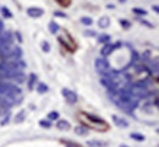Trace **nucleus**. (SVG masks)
Returning a JSON list of instances; mask_svg holds the SVG:
<instances>
[{
  "instance_id": "f257e3e1",
  "label": "nucleus",
  "mask_w": 159,
  "mask_h": 147,
  "mask_svg": "<svg viewBox=\"0 0 159 147\" xmlns=\"http://www.w3.org/2000/svg\"><path fill=\"white\" fill-rule=\"evenodd\" d=\"M108 97L118 108H120L124 113H126L129 115H132L134 110L139 105V99L131 94L130 87L122 88V90H119V91L113 92V93H108Z\"/></svg>"
},
{
  "instance_id": "f03ea898",
  "label": "nucleus",
  "mask_w": 159,
  "mask_h": 147,
  "mask_svg": "<svg viewBox=\"0 0 159 147\" xmlns=\"http://www.w3.org/2000/svg\"><path fill=\"white\" fill-rule=\"evenodd\" d=\"M77 117H79V120L82 123V126H84L86 129H93V130L99 131V132L108 131L110 129V125L104 119H102L97 115H93L91 113L79 112Z\"/></svg>"
},
{
  "instance_id": "7ed1b4c3",
  "label": "nucleus",
  "mask_w": 159,
  "mask_h": 147,
  "mask_svg": "<svg viewBox=\"0 0 159 147\" xmlns=\"http://www.w3.org/2000/svg\"><path fill=\"white\" fill-rule=\"evenodd\" d=\"M21 90L12 82H6V81H0V96L6 98L9 102H11L12 105L17 104V101L21 102Z\"/></svg>"
},
{
  "instance_id": "20e7f679",
  "label": "nucleus",
  "mask_w": 159,
  "mask_h": 147,
  "mask_svg": "<svg viewBox=\"0 0 159 147\" xmlns=\"http://www.w3.org/2000/svg\"><path fill=\"white\" fill-rule=\"evenodd\" d=\"M27 67V64L22 59L10 60V62H0V75L2 74H14V72H23Z\"/></svg>"
},
{
  "instance_id": "39448f33",
  "label": "nucleus",
  "mask_w": 159,
  "mask_h": 147,
  "mask_svg": "<svg viewBox=\"0 0 159 147\" xmlns=\"http://www.w3.org/2000/svg\"><path fill=\"white\" fill-rule=\"evenodd\" d=\"M58 41H59L60 44H61L66 50H69L70 53L76 52V49H77V44H76V42H75L74 37H72L66 30H64L62 33L58 36Z\"/></svg>"
},
{
  "instance_id": "423d86ee",
  "label": "nucleus",
  "mask_w": 159,
  "mask_h": 147,
  "mask_svg": "<svg viewBox=\"0 0 159 147\" xmlns=\"http://www.w3.org/2000/svg\"><path fill=\"white\" fill-rule=\"evenodd\" d=\"M23 52L20 47H11L6 50H4L2 53H0V62H10V60H17L22 59Z\"/></svg>"
},
{
  "instance_id": "0eeeda50",
  "label": "nucleus",
  "mask_w": 159,
  "mask_h": 147,
  "mask_svg": "<svg viewBox=\"0 0 159 147\" xmlns=\"http://www.w3.org/2000/svg\"><path fill=\"white\" fill-rule=\"evenodd\" d=\"M94 67H96L97 72L100 74L102 76H107V75H110L114 72V70L110 66V63L105 58H97L94 62Z\"/></svg>"
},
{
  "instance_id": "6e6552de",
  "label": "nucleus",
  "mask_w": 159,
  "mask_h": 147,
  "mask_svg": "<svg viewBox=\"0 0 159 147\" xmlns=\"http://www.w3.org/2000/svg\"><path fill=\"white\" fill-rule=\"evenodd\" d=\"M14 42H15L14 33H11L10 31L2 32V33L0 34V53H2L4 50L11 48Z\"/></svg>"
},
{
  "instance_id": "1a4fd4ad",
  "label": "nucleus",
  "mask_w": 159,
  "mask_h": 147,
  "mask_svg": "<svg viewBox=\"0 0 159 147\" xmlns=\"http://www.w3.org/2000/svg\"><path fill=\"white\" fill-rule=\"evenodd\" d=\"M61 94H62L64 99L66 101V103H69V104H75V103H77V101H79L77 93L74 92V91L70 90V88H62V90H61Z\"/></svg>"
},
{
  "instance_id": "9d476101",
  "label": "nucleus",
  "mask_w": 159,
  "mask_h": 147,
  "mask_svg": "<svg viewBox=\"0 0 159 147\" xmlns=\"http://www.w3.org/2000/svg\"><path fill=\"white\" fill-rule=\"evenodd\" d=\"M122 45V43L120 42H116V43H107V44H104L103 45V48H102V50H100V54H102V57L103 58H107V57H109L114 50H116L118 48H120Z\"/></svg>"
},
{
  "instance_id": "9b49d317",
  "label": "nucleus",
  "mask_w": 159,
  "mask_h": 147,
  "mask_svg": "<svg viewBox=\"0 0 159 147\" xmlns=\"http://www.w3.org/2000/svg\"><path fill=\"white\" fill-rule=\"evenodd\" d=\"M111 119H113L114 125L120 127V129H127V127L130 126V123H129L126 119H124L122 117H119V115H116V114H113V115H111Z\"/></svg>"
},
{
  "instance_id": "f8f14e48",
  "label": "nucleus",
  "mask_w": 159,
  "mask_h": 147,
  "mask_svg": "<svg viewBox=\"0 0 159 147\" xmlns=\"http://www.w3.org/2000/svg\"><path fill=\"white\" fill-rule=\"evenodd\" d=\"M27 15L32 19H38L44 15V10L42 7H37V6H31L27 9Z\"/></svg>"
},
{
  "instance_id": "ddd939ff",
  "label": "nucleus",
  "mask_w": 159,
  "mask_h": 147,
  "mask_svg": "<svg viewBox=\"0 0 159 147\" xmlns=\"http://www.w3.org/2000/svg\"><path fill=\"white\" fill-rule=\"evenodd\" d=\"M11 107H14L11 102H9L6 98H4L2 96H0V114H1V115L7 114Z\"/></svg>"
},
{
  "instance_id": "4468645a",
  "label": "nucleus",
  "mask_w": 159,
  "mask_h": 147,
  "mask_svg": "<svg viewBox=\"0 0 159 147\" xmlns=\"http://www.w3.org/2000/svg\"><path fill=\"white\" fill-rule=\"evenodd\" d=\"M57 129L60 131H69L71 129V124H70V122H67L65 119H60L57 122Z\"/></svg>"
},
{
  "instance_id": "2eb2a0df",
  "label": "nucleus",
  "mask_w": 159,
  "mask_h": 147,
  "mask_svg": "<svg viewBox=\"0 0 159 147\" xmlns=\"http://www.w3.org/2000/svg\"><path fill=\"white\" fill-rule=\"evenodd\" d=\"M110 26V17L108 16H102L99 20H98V27L102 30H105Z\"/></svg>"
},
{
  "instance_id": "dca6fc26",
  "label": "nucleus",
  "mask_w": 159,
  "mask_h": 147,
  "mask_svg": "<svg viewBox=\"0 0 159 147\" xmlns=\"http://www.w3.org/2000/svg\"><path fill=\"white\" fill-rule=\"evenodd\" d=\"M37 82V75L34 74V72H32V74H30V76H28V79H27V86H28V90L30 91H32L33 88H34V84Z\"/></svg>"
},
{
  "instance_id": "f3484780",
  "label": "nucleus",
  "mask_w": 159,
  "mask_h": 147,
  "mask_svg": "<svg viewBox=\"0 0 159 147\" xmlns=\"http://www.w3.org/2000/svg\"><path fill=\"white\" fill-rule=\"evenodd\" d=\"M87 146H89V147H107L108 146V142L99 141V140H88V141H87Z\"/></svg>"
},
{
  "instance_id": "a211bd4d",
  "label": "nucleus",
  "mask_w": 159,
  "mask_h": 147,
  "mask_svg": "<svg viewBox=\"0 0 159 147\" xmlns=\"http://www.w3.org/2000/svg\"><path fill=\"white\" fill-rule=\"evenodd\" d=\"M25 119H26V110H25V109H21L20 112L15 115L14 122H15L16 124H21V123H23V122H25Z\"/></svg>"
},
{
  "instance_id": "6ab92c4d",
  "label": "nucleus",
  "mask_w": 159,
  "mask_h": 147,
  "mask_svg": "<svg viewBox=\"0 0 159 147\" xmlns=\"http://www.w3.org/2000/svg\"><path fill=\"white\" fill-rule=\"evenodd\" d=\"M48 30H49V32H50L52 34H57L60 31L59 23H57L55 21H50L49 25H48Z\"/></svg>"
},
{
  "instance_id": "aec40b11",
  "label": "nucleus",
  "mask_w": 159,
  "mask_h": 147,
  "mask_svg": "<svg viewBox=\"0 0 159 147\" xmlns=\"http://www.w3.org/2000/svg\"><path fill=\"white\" fill-rule=\"evenodd\" d=\"M74 131H75V134L76 135H79V136H87L88 135V129H86L84 126H76L75 129H74Z\"/></svg>"
},
{
  "instance_id": "412c9836",
  "label": "nucleus",
  "mask_w": 159,
  "mask_h": 147,
  "mask_svg": "<svg viewBox=\"0 0 159 147\" xmlns=\"http://www.w3.org/2000/svg\"><path fill=\"white\" fill-rule=\"evenodd\" d=\"M97 41L100 44H107V43H109V41H111V37L109 34H107V33H102L97 37Z\"/></svg>"
},
{
  "instance_id": "4be33fe9",
  "label": "nucleus",
  "mask_w": 159,
  "mask_h": 147,
  "mask_svg": "<svg viewBox=\"0 0 159 147\" xmlns=\"http://www.w3.org/2000/svg\"><path fill=\"white\" fill-rule=\"evenodd\" d=\"M60 117L59 112H57V110H53V112H50V113H48V115H47V120H49L50 123L52 122H55V120H58Z\"/></svg>"
},
{
  "instance_id": "5701e85b",
  "label": "nucleus",
  "mask_w": 159,
  "mask_h": 147,
  "mask_svg": "<svg viewBox=\"0 0 159 147\" xmlns=\"http://www.w3.org/2000/svg\"><path fill=\"white\" fill-rule=\"evenodd\" d=\"M130 137L135 141H139V142H143L146 140V136L142 135V134H139V132H131L130 134Z\"/></svg>"
},
{
  "instance_id": "b1692460",
  "label": "nucleus",
  "mask_w": 159,
  "mask_h": 147,
  "mask_svg": "<svg viewBox=\"0 0 159 147\" xmlns=\"http://www.w3.org/2000/svg\"><path fill=\"white\" fill-rule=\"evenodd\" d=\"M60 142H61L65 147H82L80 144H77V142L69 141V140H64V139H61V140H60Z\"/></svg>"
},
{
  "instance_id": "393cba45",
  "label": "nucleus",
  "mask_w": 159,
  "mask_h": 147,
  "mask_svg": "<svg viewBox=\"0 0 159 147\" xmlns=\"http://www.w3.org/2000/svg\"><path fill=\"white\" fill-rule=\"evenodd\" d=\"M37 92L38 93H40V94H43V93H47L48 91H49V87H48V85L43 84V82H40L38 86H37Z\"/></svg>"
},
{
  "instance_id": "a878e982",
  "label": "nucleus",
  "mask_w": 159,
  "mask_h": 147,
  "mask_svg": "<svg viewBox=\"0 0 159 147\" xmlns=\"http://www.w3.org/2000/svg\"><path fill=\"white\" fill-rule=\"evenodd\" d=\"M1 14H2V16H4L5 19H11V17H12V12H11L10 9L6 7V6H2V7H1Z\"/></svg>"
},
{
  "instance_id": "bb28decb",
  "label": "nucleus",
  "mask_w": 159,
  "mask_h": 147,
  "mask_svg": "<svg viewBox=\"0 0 159 147\" xmlns=\"http://www.w3.org/2000/svg\"><path fill=\"white\" fill-rule=\"evenodd\" d=\"M132 12H134L135 15H137V16H146V15L148 14L144 9H141V7H134V9H132Z\"/></svg>"
},
{
  "instance_id": "cd10ccee",
  "label": "nucleus",
  "mask_w": 159,
  "mask_h": 147,
  "mask_svg": "<svg viewBox=\"0 0 159 147\" xmlns=\"http://www.w3.org/2000/svg\"><path fill=\"white\" fill-rule=\"evenodd\" d=\"M80 21H81L82 25H86V26H91V25H93V19H92V17H88V16H83V17H81Z\"/></svg>"
},
{
  "instance_id": "c85d7f7f",
  "label": "nucleus",
  "mask_w": 159,
  "mask_h": 147,
  "mask_svg": "<svg viewBox=\"0 0 159 147\" xmlns=\"http://www.w3.org/2000/svg\"><path fill=\"white\" fill-rule=\"evenodd\" d=\"M119 23L124 30H130V27H131V22L129 21V20H125V19H120Z\"/></svg>"
},
{
  "instance_id": "c756f323",
  "label": "nucleus",
  "mask_w": 159,
  "mask_h": 147,
  "mask_svg": "<svg viewBox=\"0 0 159 147\" xmlns=\"http://www.w3.org/2000/svg\"><path fill=\"white\" fill-rule=\"evenodd\" d=\"M40 48H42V50L44 53H49L50 52V44H49V42H47V41H43V42L40 43Z\"/></svg>"
},
{
  "instance_id": "7c9ffc66",
  "label": "nucleus",
  "mask_w": 159,
  "mask_h": 147,
  "mask_svg": "<svg viewBox=\"0 0 159 147\" xmlns=\"http://www.w3.org/2000/svg\"><path fill=\"white\" fill-rule=\"evenodd\" d=\"M39 125L42 127H44V129H50L52 127V123L49 120H47V119H42V120H39Z\"/></svg>"
},
{
  "instance_id": "2f4dec72",
  "label": "nucleus",
  "mask_w": 159,
  "mask_h": 147,
  "mask_svg": "<svg viewBox=\"0 0 159 147\" xmlns=\"http://www.w3.org/2000/svg\"><path fill=\"white\" fill-rule=\"evenodd\" d=\"M83 36H84V37H96V36H97V32L93 31V30H86V31L83 32Z\"/></svg>"
},
{
  "instance_id": "473e14b6",
  "label": "nucleus",
  "mask_w": 159,
  "mask_h": 147,
  "mask_svg": "<svg viewBox=\"0 0 159 147\" xmlns=\"http://www.w3.org/2000/svg\"><path fill=\"white\" fill-rule=\"evenodd\" d=\"M53 15H54L55 17H61V19H66V17H67V15H66L65 12H62V11H54Z\"/></svg>"
},
{
  "instance_id": "72a5a7b5",
  "label": "nucleus",
  "mask_w": 159,
  "mask_h": 147,
  "mask_svg": "<svg viewBox=\"0 0 159 147\" xmlns=\"http://www.w3.org/2000/svg\"><path fill=\"white\" fill-rule=\"evenodd\" d=\"M137 21L139 22V23H142V25H144V26H147V27H149V28H153L154 26L152 25V23H149V22L147 21V20H143V19H139Z\"/></svg>"
},
{
  "instance_id": "f704fd0d",
  "label": "nucleus",
  "mask_w": 159,
  "mask_h": 147,
  "mask_svg": "<svg viewBox=\"0 0 159 147\" xmlns=\"http://www.w3.org/2000/svg\"><path fill=\"white\" fill-rule=\"evenodd\" d=\"M58 4H59L60 6H62V7H69V6L71 5V1H64V0H59V1H58Z\"/></svg>"
},
{
  "instance_id": "c9c22d12",
  "label": "nucleus",
  "mask_w": 159,
  "mask_h": 147,
  "mask_svg": "<svg viewBox=\"0 0 159 147\" xmlns=\"http://www.w3.org/2000/svg\"><path fill=\"white\" fill-rule=\"evenodd\" d=\"M9 122H10V114L7 113V114L5 115V118H4V120H1V123H0V124L4 126V125H6V124H7Z\"/></svg>"
},
{
  "instance_id": "e433bc0d",
  "label": "nucleus",
  "mask_w": 159,
  "mask_h": 147,
  "mask_svg": "<svg viewBox=\"0 0 159 147\" xmlns=\"http://www.w3.org/2000/svg\"><path fill=\"white\" fill-rule=\"evenodd\" d=\"M14 37H16V38H17V41H19L20 43L23 42V39H22V34H21L20 31H16V32H15V34H14Z\"/></svg>"
},
{
  "instance_id": "4c0bfd02",
  "label": "nucleus",
  "mask_w": 159,
  "mask_h": 147,
  "mask_svg": "<svg viewBox=\"0 0 159 147\" xmlns=\"http://www.w3.org/2000/svg\"><path fill=\"white\" fill-rule=\"evenodd\" d=\"M4 32V22L0 20V34Z\"/></svg>"
},
{
  "instance_id": "58836bf2",
  "label": "nucleus",
  "mask_w": 159,
  "mask_h": 147,
  "mask_svg": "<svg viewBox=\"0 0 159 147\" xmlns=\"http://www.w3.org/2000/svg\"><path fill=\"white\" fill-rule=\"evenodd\" d=\"M152 9L154 10V12H157V14H158V12H159V7H158V5H153V6H152Z\"/></svg>"
},
{
  "instance_id": "ea45409f",
  "label": "nucleus",
  "mask_w": 159,
  "mask_h": 147,
  "mask_svg": "<svg viewBox=\"0 0 159 147\" xmlns=\"http://www.w3.org/2000/svg\"><path fill=\"white\" fill-rule=\"evenodd\" d=\"M119 147H130V146H127V145H120Z\"/></svg>"
},
{
  "instance_id": "a19ab883",
  "label": "nucleus",
  "mask_w": 159,
  "mask_h": 147,
  "mask_svg": "<svg viewBox=\"0 0 159 147\" xmlns=\"http://www.w3.org/2000/svg\"><path fill=\"white\" fill-rule=\"evenodd\" d=\"M0 117H1V114H0Z\"/></svg>"
}]
</instances>
